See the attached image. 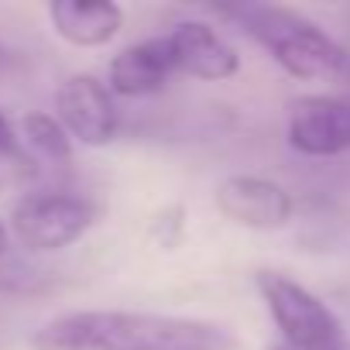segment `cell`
<instances>
[{
  "instance_id": "cell-1",
  "label": "cell",
  "mask_w": 350,
  "mask_h": 350,
  "mask_svg": "<svg viewBox=\"0 0 350 350\" xmlns=\"http://www.w3.org/2000/svg\"><path fill=\"white\" fill-rule=\"evenodd\" d=\"M35 350H241L230 326L172 312L79 309L49 319Z\"/></svg>"
},
{
  "instance_id": "cell-2",
  "label": "cell",
  "mask_w": 350,
  "mask_h": 350,
  "mask_svg": "<svg viewBox=\"0 0 350 350\" xmlns=\"http://www.w3.org/2000/svg\"><path fill=\"white\" fill-rule=\"evenodd\" d=\"M217 14L254 38L292 79L333 83L350 90V49L302 11L282 4H227L217 8Z\"/></svg>"
},
{
  "instance_id": "cell-3",
  "label": "cell",
  "mask_w": 350,
  "mask_h": 350,
  "mask_svg": "<svg viewBox=\"0 0 350 350\" xmlns=\"http://www.w3.org/2000/svg\"><path fill=\"white\" fill-rule=\"evenodd\" d=\"M254 285L282 333V347L288 350H340L343 347V323L340 316L312 295L306 285L282 271H254Z\"/></svg>"
},
{
  "instance_id": "cell-4",
  "label": "cell",
  "mask_w": 350,
  "mask_h": 350,
  "mask_svg": "<svg viewBox=\"0 0 350 350\" xmlns=\"http://www.w3.org/2000/svg\"><path fill=\"white\" fill-rule=\"evenodd\" d=\"M100 210L93 200L76 193H28L18 200L11 213V230L21 241V247L49 254L76 244L90 234Z\"/></svg>"
},
{
  "instance_id": "cell-5",
  "label": "cell",
  "mask_w": 350,
  "mask_h": 350,
  "mask_svg": "<svg viewBox=\"0 0 350 350\" xmlns=\"http://www.w3.org/2000/svg\"><path fill=\"white\" fill-rule=\"evenodd\" d=\"M55 110H59V120L69 131V137L86 148H103L120 131V113L113 107L110 86L90 72H76L59 86Z\"/></svg>"
},
{
  "instance_id": "cell-6",
  "label": "cell",
  "mask_w": 350,
  "mask_h": 350,
  "mask_svg": "<svg viewBox=\"0 0 350 350\" xmlns=\"http://www.w3.org/2000/svg\"><path fill=\"white\" fill-rule=\"evenodd\" d=\"M288 148L306 158H336L350 151V96H302L292 103Z\"/></svg>"
},
{
  "instance_id": "cell-7",
  "label": "cell",
  "mask_w": 350,
  "mask_h": 350,
  "mask_svg": "<svg viewBox=\"0 0 350 350\" xmlns=\"http://www.w3.org/2000/svg\"><path fill=\"white\" fill-rule=\"evenodd\" d=\"M213 200L230 224L247 230H282L295 213L292 193L261 175H227Z\"/></svg>"
},
{
  "instance_id": "cell-8",
  "label": "cell",
  "mask_w": 350,
  "mask_h": 350,
  "mask_svg": "<svg viewBox=\"0 0 350 350\" xmlns=\"http://www.w3.org/2000/svg\"><path fill=\"white\" fill-rule=\"evenodd\" d=\"M168 52L175 62V72H183L200 83H224L241 72V55L237 49L210 25L203 21H183L168 35Z\"/></svg>"
},
{
  "instance_id": "cell-9",
  "label": "cell",
  "mask_w": 350,
  "mask_h": 350,
  "mask_svg": "<svg viewBox=\"0 0 350 350\" xmlns=\"http://www.w3.org/2000/svg\"><path fill=\"white\" fill-rule=\"evenodd\" d=\"M175 76V62H172V52H168V42L165 35L161 38H144L137 45H127L120 49L113 59H110V69H107V86L110 93L117 96H154L168 86V79Z\"/></svg>"
},
{
  "instance_id": "cell-10",
  "label": "cell",
  "mask_w": 350,
  "mask_h": 350,
  "mask_svg": "<svg viewBox=\"0 0 350 350\" xmlns=\"http://www.w3.org/2000/svg\"><path fill=\"white\" fill-rule=\"evenodd\" d=\"M49 21L59 38H66L76 49H100L113 42L124 28V11L113 0H93V4H79V0H55L49 8Z\"/></svg>"
},
{
  "instance_id": "cell-11",
  "label": "cell",
  "mask_w": 350,
  "mask_h": 350,
  "mask_svg": "<svg viewBox=\"0 0 350 350\" xmlns=\"http://www.w3.org/2000/svg\"><path fill=\"white\" fill-rule=\"evenodd\" d=\"M21 137L35 154H42L49 161H72V137L62 127V120L52 117V113H42V110L25 113L21 117Z\"/></svg>"
},
{
  "instance_id": "cell-12",
  "label": "cell",
  "mask_w": 350,
  "mask_h": 350,
  "mask_svg": "<svg viewBox=\"0 0 350 350\" xmlns=\"http://www.w3.org/2000/svg\"><path fill=\"white\" fill-rule=\"evenodd\" d=\"M31 175H35V158L25 151V141L18 137L14 124L0 110V193L21 186Z\"/></svg>"
},
{
  "instance_id": "cell-13",
  "label": "cell",
  "mask_w": 350,
  "mask_h": 350,
  "mask_svg": "<svg viewBox=\"0 0 350 350\" xmlns=\"http://www.w3.org/2000/svg\"><path fill=\"white\" fill-rule=\"evenodd\" d=\"M8 244H11V234H8L4 220H0V254H8Z\"/></svg>"
},
{
  "instance_id": "cell-14",
  "label": "cell",
  "mask_w": 350,
  "mask_h": 350,
  "mask_svg": "<svg viewBox=\"0 0 350 350\" xmlns=\"http://www.w3.org/2000/svg\"><path fill=\"white\" fill-rule=\"evenodd\" d=\"M8 66H11V52H8V49H0V72H4Z\"/></svg>"
},
{
  "instance_id": "cell-15",
  "label": "cell",
  "mask_w": 350,
  "mask_h": 350,
  "mask_svg": "<svg viewBox=\"0 0 350 350\" xmlns=\"http://www.w3.org/2000/svg\"><path fill=\"white\" fill-rule=\"evenodd\" d=\"M278 350H288V347H278ZM340 350H343V347H340Z\"/></svg>"
}]
</instances>
